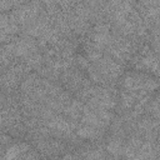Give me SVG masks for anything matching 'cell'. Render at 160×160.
Segmentation results:
<instances>
[{
	"label": "cell",
	"mask_w": 160,
	"mask_h": 160,
	"mask_svg": "<svg viewBox=\"0 0 160 160\" xmlns=\"http://www.w3.org/2000/svg\"><path fill=\"white\" fill-rule=\"evenodd\" d=\"M108 150H109V152H111L114 155H119L120 152L124 151V148L119 139H114L108 144Z\"/></svg>",
	"instance_id": "1"
},
{
	"label": "cell",
	"mask_w": 160,
	"mask_h": 160,
	"mask_svg": "<svg viewBox=\"0 0 160 160\" xmlns=\"http://www.w3.org/2000/svg\"><path fill=\"white\" fill-rule=\"evenodd\" d=\"M85 160H105L104 158V154L100 151V150H91L86 154V158Z\"/></svg>",
	"instance_id": "2"
},
{
	"label": "cell",
	"mask_w": 160,
	"mask_h": 160,
	"mask_svg": "<svg viewBox=\"0 0 160 160\" xmlns=\"http://www.w3.org/2000/svg\"><path fill=\"white\" fill-rule=\"evenodd\" d=\"M62 160H75V156H72V155H66Z\"/></svg>",
	"instance_id": "3"
}]
</instances>
